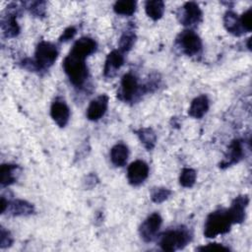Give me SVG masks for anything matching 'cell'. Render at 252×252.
<instances>
[{
    "mask_svg": "<svg viewBox=\"0 0 252 252\" xmlns=\"http://www.w3.org/2000/svg\"><path fill=\"white\" fill-rule=\"evenodd\" d=\"M63 68L70 82L77 88L84 86L89 78V69L85 59L74 56L71 53L65 57Z\"/></svg>",
    "mask_w": 252,
    "mask_h": 252,
    "instance_id": "2",
    "label": "cell"
},
{
    "mask_svg": "<svg viewBox=\"0 0 252 252\" xmlns=\"http://www.w3.org/2000/svg\"><path fill=\"white\" fill-rule=\"evenodd\" d=\"M251 14H252V9L249 8L247 11H245L239 18L240 24L242 29L244 30L245 32H250L252 30V20H251Z\"/></svg>",
    "mask_w": 252,
    "mask_h": 252,
    "instance_id": "29",
    "label": "cell"
},
{
    "mask_svg": "<svg viewBox=\"0 0 252 252\" xmlns=\"http://www.w3.org/2000/svg\"><path fill=\"white\" fill-rule=\"evenodd\" d=\"M147 15L154 21L159 20L164 12V2L161 0L147 1L145 4Z\"/></svg>",
    "mask_w": 252,
    "mask_h": 252,
    "instance_id": "23",
    "label": "cell"
},
{
    "mask_svg": "<svg viewBox=\"0 0 252 252\" xmlns=\"http://www.w3.org/2000/svg\"><path fill=\"white\" fill-rule=\"evenodd\" d=\"M232 221L226 210H218L211 213L205 222L204 235L208 238H214L219 234H224L229 231Z\"/></svg>",
    "mask_w": 252,
    "mask_h": 252,
    "instance_id": "1",
    "label": "cell"
},
{
    "mask_svg": "<svg viewBox=\"0 0 252 252\" xmlns=\"http://www.w3.org/2000/svg\"><path fill=\"white\" fill-rule=\"evenodd\" d=\"M96 46L97 45H96V42L94 39H93L92 37L84 36V37L79 38L74 43V45L69 53H71L72 55L77 56L79 58L86 59L89 55L95 52Z\"/></svg>",
    "mask_w": 252,
    "mask_h": 252,
    "instance_id": "13",
    "label": "cell"
},
{
    "mask_svg": "<svg viewBox=\"0 0 252 252\" xmlns=\"http://www.w3.org/2000/svg\"><path fill=\"white\" fill-rule=\"evenodd\" d=\"M202 11L195 2H186L181 8L179 21L183 26L193 27L202 21Z\"/></svg>",
    "mask_w": 252,
    "mask_h": 252,
    "instance_id": "7",
    "label": "cell"
},
{
    "mask_svg": "<svg viewBox=\"0 0 252 252\" xmlns=\"http://www.w3.org/2000/svg\"><path fill=\"white\" fill-rule=\"evenodd\" d=\"M162 223V219L158 213H153L150 215L140 225L139 233L141 238L145 242H151L157 236L160 225Z\"/></svg>",
    "mask_w": 252,
    "mask_h": 252,
    "instance_id": "6",
    "label": "cell"
},
{
    "mask_svg": "<svg viewBox=\"0 0 252 252\" xmlns=\"http://www.w3.org/2000/svg\"><path fill=\"white\" fill-rule=\"evenodd\" d=\"M136 41V34L133 30H127L123 32V34L120 36L118 41V47L119 51L122 53L128 52L132 49Z\"/></svg>",
    "mask_w": 252,
    "mask_h": 252,
    "instance_id": "25",
    "label": "cell"
},
{
    "mask_svg": "<svg viewBox=\"0 0 252 252\" xmlns=\"http://www.w3.org/2000/svg\"><path fill=\"white\" fill-rule=\"evenodd\" d=\"M197 173L193 168L185 167L181 170L179 176V183L185 188H191L196 182Z\"/></svg>",
    "mask_w": 252,
    "mask_h": 252,
    "instance_id": "26",
    "label": "cell"
},
{
    "mask_svg": "<svg viewBox=\"0 0 252 252\" xmlns=\"http://www.w3.org/2000/svg\"><path fill=\"white\" fill-rule=\"evenodd\" d=\"M13 243V237L11 233L6 230L4 227H1L0 229V248L4 249L7 247H10Z\"/></svg>",
    "mask_w": 252,
    "mask_h": 252,
    "instance_id": "31",
    "label": "cell"
},
{
    "mask_svg": "<svg viewBox=\"0 0 252 252\" xmlns=\"http://www.w3.org/2000/svg\"><path fill=\"white\" fill-rule=\"evenodd\" d=\"M124 63L123 53L119 50H112L108 53L104 67H103V76L105 78H112L115 76L116 72L121 68Z\"/></svg>",
    "mask_w": 252,
    "mask_h": 252,
    "instance_id": "15",
    "label": "cell"
},
{
    "mask_svg": "<svg viewBox=\"0 0 252 252\" xmlns=\"http://www.w3.org/2000/svg\"><path fill=\"white\" fill-rule=\"evenodd\" d=\"M50 116L59 127H64L70 118V109L62 99H55L50 107Z\"/></svg>",
    "mask_w": 252,
    "mask_h": 252,
    "instance_id": "14",
    "label": "cell"
},
{
    "mask_svg": "<svg viewBox=\"0 0 252 252\" xmlns=\"http://www.w3.org/2000/svg\"><path fill=\"white\" fill-rule=\"evenodd\" d=\"M129 157V150L126 145L118 143L110 150V159L115 166H123Z\"/></svg>",
    "mask_w": 252,
    "mask_h": 252,
    "instance_id": "20",
    "label": "cell"
},
{
    "mask_svg": "<svg viewBox=\"0 0 252 252\" xmlns=\"http://www.w3.org/2000/svg\"><path fill=\"white\" fill-rule=\"evenodd\" d=\"M176 42L182 52L189 56H194L202 50V40L193 31H183L177 37Z\"/></svg>",
    "mask_w": 252,
    "mask_h": 252,
    "instance_id": "5",
    "label": "cell"
},
{
    "mask_svg": "<svg viewBox=\"0 0 252 252\" xmlns=\"http://www.w3.org/2000/svg\"><path fill=\"white\" fill-rule=\"evenodd\" d=\"M149 175V166L143 160L133 161L127 169V178L131 185L138 186L142 184Z\"/></svg>",
    "mask_w": 252,
    "mask_h": 252,
    "instance_id": "8",
    "label": "cell"
},
{
    "mask_svg": "<svg viewBox=\"0 0 252 252\" xmlns=\"http://www.w3.org/2000/svg\"><path fill=\"white\" fill-rule=\"evenodd\" d=\"M223 26L229 33L236 36H240L245 32L241 27L239 18L234 12L230 10L226 11V13L223 16Z\"/></svg>",
    "mask_w": 252,
    "mask_h": 252,
    "instance_id": "17",
    "label": "cell"
},
{
    "mask_svg": "<svg viewBox=\"0 0 252 252\" xmlns=\"http://www.w3.org/2000/svg\"><path fill=\"white\" fill-rule=\"evenodd\" d=\"M210 106L209 98L205 94H201L197 97H195L188 109V114L193 118H202L208 111Z\"/></svg>",
    "mask_w": 252,
    "mask_h": 252,
    "instance_id": "16",
    "label": "cell"
},
{
    "mask_svg": "<svg viewBox=\"0 0 252 252\" xmlns=\"http://www.w3.org/2000/svg\"><path fill=\"white\" fill-rule=\"evenodd\" d=\"M137 8V2L134 0H121L116 1L113 5V10L118 15L130 16L132 15Z\"/></svg>",
    "mask_w": 252,
    "mask_h": 252,
    "instance_id": "24",
    "label": "cell"
},
{
    "mask_svg": "<svg viewBox=\"0 0 252 252\" xmlns=\"http://www.w3.org/2000/svg\"><path fill=\"white\" fill-rule=\"evenodd\" d=\"M244 157L243 143L241 140H233L228 146L224 158L220 162V167L224 169L232 164L238 163Z\"/></svg>",
    "mask_w": 252,
    "mask_h": 252,
    "instance_id": "9",
    "label": "cell"
},
{
    "mask_svg": "<svg viewBox=\"0 0 252 252\" xmlns=\"http://www.w3.org/2000/svg\"><path fill=\"white\" fill-rule=\"evenodd\" d=\"M8 213H10L12 216H29L33 213L34 208L32 204L25 201V200H13L9 201L7 210Z\"/></svg>",
    "mask_w": 252,
    "mask_h": 252,
    "instance_id": "18",
    "label": "cell"
},
{
    "mask_svg": "<svg viewBox=\"0 0 252 252\" xmlns=\"http://www.w3.org/2000/svg\"><path fill=\"white\" fill-rule=\"evenodd\" d=\"M139 140L143 144V146L148 150L151 151L155 148L157 143V135L152 128H140L135 131Z\"/></svg>",
    "mask_w": 252,
    "mask_h": 252,
    "instance_id": "22",
    "label": "cell"
},
{
    "mask_svg": "<svg viewBox=\"0 0 252 252\" xmlns=\"http://www.w3.org/2000/svg\"><path fill=\"white\" fill-rule=\"evenodd\" d=\"M171 195V191L164 187L154 188L151 193V199L154 203H162L163 201L167 200Z\"/></svg>",
    "mask_w": 252,
    "mask_h": 252,
    "instance_id": "27",
    "label": "cell"
},
{
    "mask_svg": "<svg viewBox=\"0 0 252 252\" xmlns=\"http://www.w3.org/2000/svg\"><path fill=\"white\" fill-rule=\"evenodd\" d=\"M76 32H77V30H76L75 27H73V26L68 27L67 29L64 30V32H63L62 34L60 35L59 41H60V42H66V41L72 39V38L75 36Z\"/></svg>",
    "mask_w": 252,
    "mask_h": 252,
    "instance_id": "32",
    "label": "cell"
},
{
    "mask_svg": "<svg viewBox=\"0 0 252 252\" xmlns=\"http://www.w3.org/2000/svg\"><path fill=\"white\" fill-rule=\"evenodd\" d=\"M57 57L58 49L53 43L45 40L40 41L35 48L33 60L37 68V71L46 70L49 67H51L56 61Z\"/></svg>",
    "mask_w": 252,
    "mask_h": 252,
    "instance_id": "4",
    "label": "cell"
},
{
    "mask_svg": "<svg viewBox=\"0 0 252 252\" xmlns=\"http://www.w3.org/2000/svg\"><path fill=\"white\" fill-rule=\"evenodd\" d=\"M1 28L6 37L17 36L20 32V27L18 25L16 15L13 13H10L5 18H3L1 22Z\"/></svg>",
    "mask_w": 252,
    "mask_h": 252,
    "instance_id": "21",
    "label": "cell"
},
{
    "mask_svg": "<svg viewBox=\"0 0 252 252\" xmlns=\"http://www.w3.org/2000/svg\"><path fill=\"white\" fill-rule=\"evenodd\" d=\"M108 106V96L100 94L93 99L87 108V117L91 121H97L106 112Z\"/></svg>",
    "mask_w": 252,
    "mask_h": 252,
    "instance_id": "12",
    "label": "cell"
},
{
    "mask_svg": "<svg viewBox=\"0 0 252 252\" xmlns=\"http://www.w3.org/2000/svg\"><path fill=\"white\" fill-rule=\"evenodd\" d=\"M138 90L139 85L137 78L133 74L127 73L121 79L120 91L117 94L121 100L131 101L138 93Z\"/></svg>",
    "mask_w": 252,
    "mask_h": 252,
    "instance_id": "10",
    "label": "cell"
},
{
    "mask_svg": "<svg viewBox=\"0 0 252 252\" xmlns=\"http://www.w3.org/2000/svg\"><path fill=\"white\" fill-rule=\"evenodd\" d=\"M45 5L46 3L43 1H35V2L30 3V6L28 7V9L35 17H43L45 15V9H46Z\"/></svg>",
    "mask_w": 252,
    "mask_h": 252,
    "instance_id": "28",
    "label": "cell"
},
{
    "mask_svg": "<svg viewBox=\"0 0 252 252\" xmlns=\"http://www.w3.org/2000/svg\"><path fill=\"white\" fill-rule=\"evenodd\" d=\"M191 239L192 234L188 228L180 226L162 233L159 239V246L163 251L173 252L184 248Z\"/></svg>",
    "mask_w": 252,
    "mask_h": 252,
    "instance_id": "3",
    "label": "cell"
},
{
    "mask_svg": "<svg viewBox=\"0 0 252 252\" xmlns=\"http://www.w3.org/2000/svg\"><path fill=\"white\" fill-rule=\"evenodd\" d=\"M196 250L198 251H209V252H222V251H230V249L222 244L219 243H209L204 246L198 247Z\"/></svg>",
    "mask_w": 252,
    "mask_h": 252,
    "instance_id": "30",
    "label": "cell"
},
{
    "mask_svg": "<svg viewBox=\"0 0 252 252\" xmlns=\"http://www.w3.org/2000/svg\"><path fill=\"white\" fill-rule=\"evenodd\" d=\"M18 165L12 163H3L0 167V183L2 187L9 186L17 180Z\"/></svg>",
    "mask_w": 252,
    "mask_h": 252,
    "instance_id": "19",
    "label": "cell"
},
{
    "mask_svg": "<svg viewBox=\"0 0 252 252\" xmlns=\"http://www.w3.org/2000/svg\"><path fill=\"white\" fill-rule=\"evenodd\" d=\"M249 203V198L247 195L237 196L231 203L227 213L232 223H241L245 220L246 208Z\"/></svg>",
    "mask_w": 252,
    "mask_h": 252,
    "instance_id": "11",
    "label": "cell"
}]
</instances>
